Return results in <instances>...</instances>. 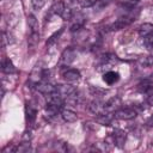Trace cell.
Wrapping results in <instances>:
<instances>
[{"label":"cell","mask_w":153,"mask_h":153,"mask_svg":"<svg viewBox=\"0 0 153 153\" xmlns=\"http://www.w3.org/2000/svg\"><path fill=\"white\" fill-rule=\"evenodd\" d=\"M76 57V53L74 49L72 48H67L66 50H63L62 55H61V63L62 65H71Z\"/></svg>","instance_id":"obj_7"},{"label":"cell","mask_w":153,"mask_h":153,"mask_svg":"<svg viewBox=\"0 0 153 153\" xmlns=\"http://www.w3.org/2000/svg\"><path fill=\"white\" fill-rule=\"evenodd\" d=\"M62 32H63V27H62V29H60L59 31L54 32V35H51V36L48 38V41H47V45H51V44L56 43V42L59 41V38H60V36H61V33H62Z\"/></svg>","instance_id":"obj_19"},{"label":"cell","mask_w":153,"mask_h":153,"mask_svg":"<svg viewBox=\"0 0 153 153\" xmlns=\"http://www.w3.org/2000/svg\"><path fill=\"white\" fill-rule=\"evenodd\" d=\"M36 90H37L39 93L44 94V96H49V94L56 92V86L51 85V84L48 82L47 80H42V81H38V82L36 84Z\"/></svg>","instance_id":"obj_4"},{"label":"cell","mask_w":153,"mask_h":153,"mask_svg":"<svg viewBox=\"0 0 153 153\" xmlns=\"http://www.w3.org/2000/svg\"><path fill=\"white\" fill-rule=\"evenodd\" d=\"M114 117L117 120H122V121H129L136 117V111L130 108H122L114 112Z\"/></svg>","instance_id":"obj_2"},{"label":"cell","mask_w":153,"mask_h":153,"mask_svg":"<svg viewBox=\"0 0 153 153\" xmlns=\"http://www.w3.org/2000/svg\"><path fill=\"white\" fill-rule=\"evenodd\" d=\"M61 117H62V120H63L65 122H68V123L75 122V121L78 120V115H76L74 111L69 110V109H63V110L61 111Z\"/></svg>","instance_id":"obj_12"},{"label":"cell","mask_w":153,"mask_h":153,"mask_svg":"<svg viewBox=\"0 0 153 153\" xmlns=\"http://www.w3.org/2000/svg\"><path fill=\"white\" fill-rule=\"evenodd\" d=\"M147 124H148V127H153V115L148 118V121H147Z\"/></svg>","instance_id":"obj_29"},{"label":"cell","mask_w":153,"mask_h":153,"mask_svg":"<svg viewBox=\"0 0 153 153\" xmlns=\"http://www.w3.org/2000/svg\"><path fill=\"white\" fill-rule=\"evenodd\" d=\"M98 1H99V2H102L103 5H105V4H108L110 0H98Z\"/></svg>","instance_id":"obj_30"},{"label":"cell","mask_w":153,"mask_h":153,"mask_svg":"<svg viewBox=\"0 0 153 153\" xmlns=\"http://www.w3.org/2000/svg\"><path fill=\"white\" fill-rule=\"evenodd\" d=\"M103 80L108 84V85H112L115 82H117L120 80V74L115 71H108L104 73L103 75Z\"/></svg>","instance_id":"obj_11"},{"label":"cell","mask_w":153,"mask_h":153,"mask_svg":"<svg viewBox=\"0 0 153 153\" xmlns=\"http://www.w3.org/2000/svg\"><path fill=\"white\" fill-rule=\"evenodd\" d=\"M30 149V141H24L17 147V152H27Z\"/></svg>","instance_id":"obj_25"},{"label":"cell","mask_w":153,"mask_h":153,"mask_svg":"<svg viewBox=\"0 0 153 153\" xmlns=\"http://www.w3.org/2000/svg\"><path fill=\"white\" fill-rule=\"evenodd\" d=\"M117 2L126 8H133L139 2V0H117Z\"/></svg>","instance_id":"obj_22"},{"label":"cell","mask_w":153,"mask_h":153,"mask_svg":"<svg viewBox=\"0 0 153 153\" xmlns=\"http://www.w3.org/2000/svg\"><path fill=\"white\" fill-rule=\"evenodd\" d=\"M143 44L147 49H149V50L153 49V32H151L143 37Z\"/></svg>","instance_id":"obj_21"},{"label":"cell","mask_w":153,"mask_h":153,"mask_svg":"<svg viewBox=\"0 0 153 153\" xmlns=\"http://www.w3.org/2000/svg\"><path fill=\"white\" fill-rule=\"evenodd\" d=\"M147 103H148L151 106H153V92L149 93V96L147 97Z\"/></svg>","instance_id":"obj_28"},{"label":"cell","mask_w":153,"mask_h":153,"mask_svg":"<svg viewBox=\"0 0 153 153\" xmlns=\"http://www.w3.org/2000/svg\"><path fill=\"white\" fill-rule=\"evenodd\" d=\"M73 14H74V13H73L72 8L68 7V6H66L65 10H63V12H62V14H61V17H62L63 20H71L72 17H73Z\"/></svg>","instance_id":"obj_23"},{"label":"cell","mask_w":153,"mask_h":153,"mask_svg":"<svg viewBox=\"0 0 153 153\" xmlns=\"http://www.w3.org/2000/svg\"><path fill=\"white\" fill-rule=\"evenodd\" d=\"M56 93H59L62 98H69L74 94H76V88L69 84H63V85H57L56 86Z\"/></svg>","instance_id":"obj_3"},{"label":"cell","mask_w":153,"mask_h":153,"mask_svg":"<svg viewBox=\"0 0 153 153\" xmlns=\"http://www.w3.org/2000/svg\"><path fill=\"white\" fill-rule=\"evenodd\" d=\"M71 20H72L71 30L74 32V31H78V30L82 29L84 23H85V17L81 13H76V14H73V17H72Z\"/></svg>","instance_id":"obj_6"},{"label":"cell","mask_w":153,"mask_h":153,"mask_svg":"<svg viewBox=\"0 0 153 153\" xmlns=\"http://www.w3.org/2000/svg\"><path fill=\"white\" fill-rule=\"evenodd\" d=\"M62 76L63 79L67 81V82H75V81H79L80 80V72L78 69H66L63 73H62Z\"/></svg>","instance_id":"obj_5"},{"label":"cell","mask_w":153,"mask_h":153,"mask_svg":"<svg viewBox=\"0 0 153 153\" xmlns=\"http://www.w3.org/2000/svg\"><path fill=\"white\" fill-rule=\"evenodd\" d=\"M25 114H26V120L29 123H32L36 120V115H37V110L35 108H32L30 104H26L25 106Z\"/></svg>","instance_id":"obj_18"},{"label":"cell","mask_w":153,"mask_h":153,"mask_svg":"<svg viewBox=\"0 0 153 153\" xmlns=\"http://www.w3.org/2000/svg\"><path fill=\"white\" fill-rule=\"evenodd\" d=\"M115 117L111 116V112H108V114H100V115H97V122L102 126H110L112 120Z\"/></svg>","instance_id":"obj_15"},{"label":"cell","mask_w":153,"mask_h":153,"mask_svg":"<svg viewBox=\"0 0 153 153\" xmlns=\"http://www.w3.org/2000/svg\"><path fill=\"white\" fill-rule=\"evenodd\" d=\"M65 7H66V5L63 4V1H55L54 4H53V6L50 7V14H57V16H61L62 14V12H63V10H65Z\"/></svg>","instance_id":"obj_16"},{"label":"cell","mask_w":153,"mask_h":153,"mask_svg":"<svg viewBox=\"0 0 153 153\" xmlns=\"http://www.w3.org/2000/svg\"><path fill=\"white\" fill-rule=\"evenodd\" d=\"M1 71L6 74H12L16 73V67L10 59H4L1 62Z\"/></svg>","instance_id":"obj_13"},{"label":"cell","mask_w":153,"mask_h":153,"mask_svg":"<svg viewBox=\"0 0 153 153\" xmlns=\"http://www.w3.org/2000/svg\"><path fill=\"white\" fill-rule=\"evenodd\" d=\"M31 137H32V135H31V131H30V130H29V131H25L24 135H23V140H24V141H30Z\"/></svg>","instance_id":"obj_27"},{"label":"cell","mask_w":153,"mask_h":153,"mask_svg":"<svg viewBox=\"0 0 153 153\" xmlns=\"http://www.w3.org/2000/svg\"><path fill=\"white\" fill-rule=\"evenodd\" d=\"M90 110L96 114V115H100V114H108L106 110H105V103L99 100V99H96L93 102L90 103Z\"/></svg>","instance_id":"obj_8"},{"label":"cell","mask_w":153,"mask_h":153,"mask_svg":"<svg viewBox=\"0 0 153 153\" xmlns=\"http://www.w3.org/2000/svg\"><path fill=\"white\" fill-rule=\"evenodd\" d=\"M47 97H48V102H47V108L45 109L49 114L56 115L59 111H62V106H63L65 100L59 93L54 92V93H51Z\"/></svg>","instance_id":"obj_1"},{"label":"cell","mask_w":153,"mask_h":153,"mask_svg":"<svg viewBox=\"0 0 153 153\" xmlns=\"http://www.w3.org/2000/svg\"><path fill=\"white\" fill-rule=\"evenodd\" d=\"M117 62H118V57L116 55H114V54H105L102 57L100 66L102 67H105V68H110V67H112Z\"/></svg>","instance_id":"obj_10"},{"label":"cell","mask_w":153,"mask_h":153,"mask_svg":"<svg viewBox=\"0 0 153 153\" xmlns=\"http://www.w3.org/2000/svg\"><path fill=\"white\" fill-rule=\"evenodd\" d=\"M112 140H114V143L118 147H123L124 142H126V139H127V133L124 130H121V129H116L112 134Z\"/></svg>","instance_id":"obj_9"},{"label":"cell","mask_w":153,"mask_h":153,"mask_svg":"<svg viewBox=\"0 0 153 153\" xmlns=\"http://www.w3.org/2000/svg\"><path fill=\"white\" fill-rule=\"evenodd\" d=\"M45 1H47V0H31V4H32V7H33L36 11H39V10L45 5Z\"/></svg>","instance_id":"obj_26"},{"label":"cell","mask_w":153,"mask_h":153,"mask_svg":"<svg viewBox=\"0 0 153 153\" xmlns=\"http://www.w3.org/2000/svg\"><path fill=\"white\" fill-rule=\"evenodd\" d=\"M137 31H139V35H140L141 37H145V36H147L148 33L153 32V24H151V23H143V24H141V25L139 26Z\"/></svg>","instance_id":"obj_17"},{"label":"cell","mask_w":153,"mask_h":153,"mask_svg":"<svg viewBox=\"0 0 153 153\" xmlns=\"http://www.w3.org/2000/svg\"><path fill=\"white\" fill-rule=\"evenodd\" d=\"M137 88H139L141 92L147 93L148 91H151V90H152V82H151L149 80H143V81H141V82L139 84Z\"/></svg>","instance_id":"obj_20"},{"label":"cell","mask_w":153,"mask_h":153,"mask_svg":"<svg viewBox=\"0 0 153 153\" xmlns=\"http://www.w3.org/2000/svg\"><path fill=\"white\" fill-rule=\"evenodd\" d=\"M27 25L30 29V33H38V20L36 19V17L33 14H29L27 16Z\"/></svg>","instance_id":"obj_14"},{"label":"cell","mask_w":153,"mask_h":153,"mask_svg":"<svg viewBox=\"0 0 153 153\" xmlns=\"http://www.w3.org/2000/svg\"><path fill=\"white\" fill-rule=\"evenodd\" d=\"M98 0H76V2L82 7V8H88L92 7Z\"/></svg>","instance_id":"obj_24"}]
</instances>
